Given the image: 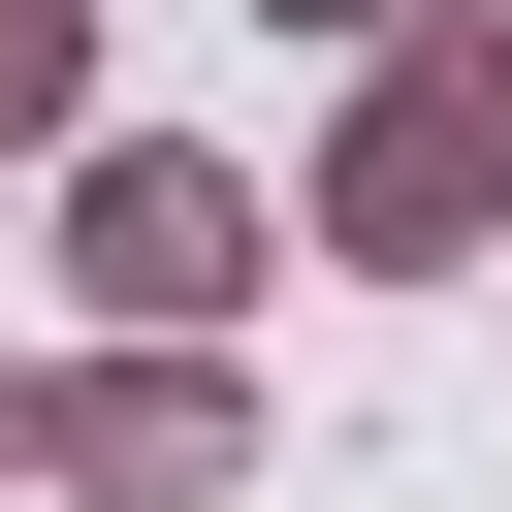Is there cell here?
Masks as SVG:
<instances>
[{
    "label": "cell",
    "instance_id": "obj_4",
    "mask_svg": "<svg viewBox=\"0 0 512 512\" xmlns=\"http://www.w3.org/2000/svg\"><path fill=\"white\" fill-rule=\"evenodd\" d=\"M32 128H96V0H0V160Z\"/></svg>",
    "mask_w": 512,
    "mask_h": 512
},
{
    "label": "cell",
    "instance_id": "obj_5",
    "mask_svg": "<svg viewBox=\"0 0 512 512\" xmlns=\"http://www.w3.org/2000/svg\"><path fill=\"white\" fill-rule=\"evenodd\" d=\"M0 480H64V384H0Z\"/></svg>",
    "mask_w": 512,
    "mask_h": 512
},
{
    "label": "cell",
    "instance_id": "obj_6",
    "mask_svg": "<svg viewBox=\"0 0 512 512\" xmlns=\"http://www.w3.org/2000/svg\"><path fill=\"white\" fill-rule=\"evenodd\" d=\"M288 32H416V0H288Z\"/></svg>",
    "mask_w": 512,
    "mask_h": 512
},
{
    "label": "cell",
    "instance_id": "obj_1",
    "mask_svg": "<svg viewBox=\"0 0 512 512\" xmlns=\"http://www.w3.org/2000/svg\"><path fill=\"white\" fill-rule=\"evenodd\" d=\"M512 224V0H416L320 128V256H480Z\"/></svg>",
    "mask_w": 512,
    "mask_h": 512
},
{
    "label": "cell",
    "instance_id": "obj_2",
    "mask_svg": "<svg viewBox=\"0 0 512 512\" xmlns=\"http://www.w3.org/2000/svg\"><path fill=\"white\" fill-rule=\"evenodd\" d=\"M64 256H96V320H128V352H192V320H256V192H224L192 128H96V192H64Z\"/></svg>",
    "mask_w": 512,
    "mask_h": 512
},
{
    "label": "cell",
    "instance_id": "obj_3",
    "mask_svg": "<svg viewBox=\"0 0 512 512\" xmlns=\"http://www.w3.org/2000/svg\"><path fill=\"white\" fill-rule=\"evenodd\" d=\"M64 480H96V512H224V480H256V384H224V352H96V384H64Z\"/></svg>",
    "mask_w": 512,
    "mask_h": 512
}]
</instances>
